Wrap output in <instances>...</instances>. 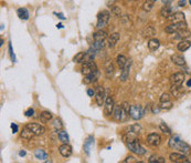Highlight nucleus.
<instances>
[{"label": "nucleus", "instance_id": "f257e3e1", "mask_svg": "<svg viewBox=\"0 0 191 163\" xmlns=\"http://www.w3.org/2000/svg\"><path fill=\"white\" fill-rule=\"evenodd\" d=\"M169 147L175 149V150H178L179 152H181V153L183 154H189L191 151L190 145H188L186 142L181 141V139L179 138V136H173L170 138Z\"/></svg>", "mask_w": 191, "mask_h": 163}, {"label": "nucleus", "instance_id": "f03ea898", "mask_svg": "<svg viewBox=\"0 0 191 163\" xmlns=\"http://www.w3.org/2000/svg\"><path fill=\"white\" fill-rule=\"evenodd\" d=\"M127 147L133 153L137 154V155H144V154H146V150L142 147V144H140L137 139H134L133 141L127 142Z\"/></svg>", "mask_w": 191, "mask_h": 163}, {"label": "nucleus", "instance_id": "7ed1b4c3", "mask_svg": "<svg viewBox=\"0 0 191 163\" xmlns=\"http://www.w3.org/2000/svg\"><path fill=\"white\" fill-rule=\"evenodd\" d=\"M109 19H111V12L107 10H103L102 12H100L97 15V23L96 27L102 29V28L106 27L108 25Z\"/></svg>", "mask_w": 191, "mask_h": 163}, {"label": "nucleus", "instance_id": "20e7f679", "mask_svg": "<svg viewBox=\"0 0 191 163\" xmlns=\"http://www.w3.org/2000/svg\"><path fill=\"white\" fill-rule=\"evenodd\" d=\"M28 129L30 130L31 132L33 133L36 136H42L43 133L46 132V128L39 123H36V122H31V123H27V126H26Z\"/></svg>", "mask_w": 191, "mask_h": 163}, {"label": "nucleus", "instance_id": "39448f33", "mask_svg": "<svg viewBox=\"0 0 191 163\" xmlns=\"http://www.w3.org/2000/svg\"><path fill=\"white\" fill-rule=\"evenodd\" d=\"M95 99H96V103L97 105H102L105 103V100H106V94H105V90L102 86L97 87L96 91H95Z\"/></svg>", "mask_w": 191, "mask_h": 163}, {"label": "nucleus", "instance_id": "423d86ee", "mask_svg": "<svg viewBox=\"0 0 191 163\" xmlns=\"http://www.w3.org/2000/svg\"><path fill=\"white\" fill-rule=\"evenodd\" d=\"M115 108V103H114V99L112 97H106L105 103H104V114L105 117H109L113 114V111Z\"/></svg>", "mask_w": 191, "mask_h": 163}, {"label": "nucleus", "instance_id": "0eeeda50", "mask_svg": "<svg viewBox=\"0 0 191 163\" xmlns=\"http://www.w3.org/2000/svg\"><path fill=\"white\" fill-rule=\"evenodd\" d=\"M183 29H187V23L186 22H177V23H171L170 26L166 27L165 31L168 34H176V32L183 30Z\"/></svg>", "mask_w": 191, "mask_h": 163}, {"label": "nucleus", "instance_id": "6e6552de", "mask_svg": "<svg viewBox=\"0 0 191 163\" xmlns=\"http://www.w3.org/2000/svg\"><path fill=\"white\" fill-rule=\"evenodd\" d=\"M169 160L171 162H175V163H188L190 162L188 158L186 157V154L181 153V152H175V153H171L169 155Z\"/></svg>", "mask_w": 191, "mask_h": 163}, {"label": "nucleus", "instance_id": "1a4fd4ad", "mask_svg": "<svg viewBox=\"0 0 191 163\" xmlns=\"http://www.w3.org/2000/svg\"><path fill=\"white\" fill-rule=\"evenodd\" d=\"M144 115V111L142 109V107L139 105H131V110H129V117L133 120H139L142 119Z\"/></svg>", "mask_w": 191, "mask_h": 163}, {"label": "nucleus", "instance_id": "9d476101", "mask_svg": "<svg viewBox=\"0 0 191 163\" xmlns=\"http://www.w3.org/2000/svg\"><path fill=\"white\" fill-rule=\"evenodd\" d=\"M147 143L150 147H158L161 143V136L157 133H150L147 136Z\"/></svg>", "mask_w": 191, "mask_h": 163}, {"label": "nucleus", "instance_id": "9b49d317", "mask_svg": "<svg viewBox=\"0 0 191 163\" xmlns=\"http://www.w3.org/2000/svg\"><path fill=\"white\" fill-rule=\"evenodd\" d=\"M96 69L97 67L94 61H87V62H83V66L81 70H82V73L84 74V76H86V74H90L91 72L96 70Z\"/></svg>", "mask_w": 191, "mask_h": 163}, {"label": "nucleus", "instance_id": "f8f14e48", "mask_svg": "<svg viewBox=\"0 0 191 163\" xmlns=\"http://www.w3.org/2000/svg\"><path fill=\"white\" fill-rule=\"evenodd\" d=\"M185 80V74L181 73V72H177V73H173L171 77H170V82H171V86H181Z\"/></svg>", "mask_w": 191, "mask_h": 163}, {"label": "nucleus", "instance_id": "ddd939ff", "mask_svg": "<svg viewBox=\"0 0 191 163\" xmlns=\"http://www.w3.org/2000/svg\"><path fill=\"white\" fill-rule=\"evenodd\" d=\"M59 152L63 158H70L72 155V147L69 143H63L62 145H60L59 148Z\"/></svg>", "mask_w": 191, "mask_h": 163}, {"label": "nucleus", "instance_id": "4468645a", "mask_svg": "<svg viewBox=\"0 0 191 163\" xmlns=\"http://www.w3.org/2000/svg\"><path fill=\"white\" fill-rule=\"evenodd\" d=\"M98 76H100V71H98V69H96V70H94L90 74L84 76V80L83 81H84L85 84H90V83L95 82V81L98 79Z\"/></svg>", "mask_w": 191, "mask_h": 163}, {"label": "nucleus", "instance_id": "2eb2a0df", "mask_svg": "<svg viewBox=\"0 0 191 163\" xmlns=\"http://www.w3.org/2000/svg\"><path fill=\"white\" fill-rule=\"evenodd\" d=\"M167 19L169 20V21L172 22V23H177V22H186L185 15H183L182 12H180V11L175 12V13H171Z\"/></svg>", "mask_w": 191, "mask_h": 163}, {"label": "nucleus", "instance_id": "dca6fc26", "mask_svg": "<svg viewBox=\"0 0 191 163\" xmlns=\"http://www.w3.org/2000/svg\"><path fill=\"white\" fill-rule=\"evenodd\" d=\"M131 60H127V63L125 65L124 68L121 69V82L127 81L128 77H129V70H131Z\"/></svg>", "mask_w": 191, "mask_h": 163}, {"label": "nucleus", "instance_id": "f3484780", "mask_svg": "<svg viewBox=\"0 0 191 163\" xmlns=\"http://www.w3.org/2000/svg\"><path fill=\"white\" fill-rule=\"evenodd\" d=\"M124 115H126V113L123 111L121 105H115L114 111H113V118H114V120L116 121L124 120Z\"/></svg>", "mask_w": 191, "mask_h": 163}, {"label": "nucleus", "instance_id": "a211bd4d", "mask_svg": "<svg viewBox=\"0 0 191 163\" xmlns=\"http://www.w3.org/2000/svg\"><path fill=\"white\" fill-rule=\"evenodd\" d=\"M190 47H191V41L185 39V40H180L179 43L177 44V50H178L179 52H185Z\"/></svg>", "mask_w": 191, "mask_h": 163}, {"label": "nucleus", "instance_id": "6ab92c4d", "mask_svg": "<svg viewBox=\"0 0 191 163\" xmlns=\"http://www.w3.org/2000/svg\"><path fill=\"white\" fill-rule=\"evenodd\" d=\"M171 61L179 67H183L186 65V59L181 55H171Z\"/></svg>", "mask_w": 191, "mask_h": 163}, {"label": "nucleus", "instance_id": "aec40b11", "mask_svg": "<svg viewBox=\"0 0 191 163\" xmlns=\"http://www.w3.org/2000/svg\"><path fill=\"white\" fill-rule=\"evenodd\" d=\"M114 71H115V68H114L113 62L112 61L105 62V76H106V78H112L113 74H114Z\"/></svg>", "mask_w": 191, "mask_h": 163}, {"label": "nucleus", "instance_id": "412c9836", "mask_svg": "<svg viewBox=\"0 0 191 163\" xmlns=\"http://www.w3.org/2000/svg\"><path fill=\"white\" fill-rule=\"evenodd\" d=\"M118 40H119V34L118 32H114V34H112L108 38V47L109 48L115 47L116 43L118 42Z\"/></svg>", "mask_w": 191, "mask_h": 163}, {"label": "nucleus", "instance_id": "4be33fe9", "mask_svg": "<svg viewBox=\"0 0 191 163\" xmlns=\"http://www.w3.org/2000/svg\"><path fill=\"white\" fill-rule=\"evenodd\" d=\"M107 38V32L104 30H100L93 34V39L94 41H104Z\"/></svg>", "mask_w": 191, "mask_h": 163}, {"label": "nucleus", "instance_id": "5701e85b", "mask_svg": "<svg viewBox=\"0 0 191 163\" xmlns=\"http://www.w3.org/2000/svg\"><path fill=\"white\" fill-rule=\"evenodd\" d=\"M17 15H18V17L21 20H23V21H26V20H28L29 19V11H28L27 8H19L18 10H17Z\"/></svg>", "mask_w": 191, "mask_h": 163}, {"label": "nucleus", "instance_id": "b1692460", "mask_svg": "<svg viewBox=\"0 0 191 163\" xmlns=\"http://www.w3.org/2000/svg\"><path fill=\"white\" fill-rule=\"evenodd\" d=\"M34 157H36V159H38V160L46 161V159H48V154H46V151L42 150V149H38V150H36V152H34Z\"/></svg>", "mask_w": 191, "mask_h": 163}, {"label": "nucleus", "instance_id": "393cba45", "mask_svg": "<svg viewBox=\"0 0 191 163\" xmlns=\"http://www.w3.org/2000/svg\"><path fill=\"white\" fill-rule=\"evenodd\" d=\"M191 36V32L188 29H183V30H180L178 32H176V39H181V40H185L186 38H188Z\"/></svg>", "mask_w": 191, "mask_h": 163}, {"label": "nucleus", "instance_id": "a878e982", "mask_svg": "<svg viewBox=\"0 0 191 163\" xmlns=\"http://www.w3.org/2000/svg\"><path fill=\"white\" fill-rule=\"evenodd\" d=\"M159 46H160V41L158 40V39L152 38V39H150L148 41V48L150 51H156L159 48Z\"/></svg>", "mask_w": 191, "mask_h": 163}, {"label": "nucleus", "instance_id": "bb28decb", "mask_svg": "<svg viewBox=\"0 0 191 163\" xmlns=\"http://www.w3.org/2000/svg\"><path fill=\"white\" fill-rule=\"evenodd\" d=\"M93 144H94V138H93V136H88L87 140H86L84 143V151L87 155L90 154V150H91V147Z\"/></svg>", "mask_w": 191, "mask_h": 163}, {"label": "nucleus", "instance_id": "cd10ccee", "mask_svg": "<svg viewBox=\"0 0 191 163\" xmlns=\"http://www.w3.org/2000/svg\"><path fill=\"white\" fill-rule=\"evenodd\" d=\"M20 136H21V138L26 139V140H31V139L34 136V134L31 132L30 130L28 129L27 126H24L23 129H22V132L20 133Z\"/></svg>", "mask_w": 191, "mask_h": 163}, {"label": "nucleus", "instance_id": "c85d7f7f", "mask_svg": "<svg viewBox=\"0 0 191 163\" xmlns=\"http://www.w3.org/2000/svg\"><path fill=\"white\" fill-rule=\"evenodd\" d=\"M52 118H53V115L49 111H43L42 113L40 114V120L42 122H49L50 120H52Z\"/></svg>", "mask_w": 191, "mask_h": 163}, {"label": "nucleus", "instance_id": "c756f323", "mask_svg": "<svg viewBox=\"0 0 191 163\" xmlns=\"http://www.w3.org/2000/svg\"><path fill=\"white\" fill-rule=\"evenodd\" d=\"M116 61H117V66H118L119 68L123 69L125 67V65L127 63V59H126V57H125L124 55H117Z\"/></svg>", "mask_w": 191, "mask_h": 163}, {"label": "nucleus", "instance_id": "7c9ffc66", "mask_svg": "<svg viewBox=\"0 0 191 163\" xmlns=\"http://www.w3.org/2000/svg\"><path fill=\"white\" fill-rule=\"evenodd\" d=\"M59 139L62 143H69V141H70L69 134L67 133V131H63V130L59 131Z\"/></svg>", "mask_w": 191, "mask_h": 163}, {"label": "nucleus", "instance_id": "2f4dec72", "mask_svg": "<svg viewBox=\"0 0 191 163\" xmlns=\"http://www.w3.org/2000/svg\"><path fill=\"white\" fill-rule=\"evenodd\" d=\"M85 55H86V52H83V51L79 52L77 55H75V57H74V58H73V62H75V63H79V62H83V61H84Z\"/></svg>", "mask_w": 191, "mask_h": 163}, {"label": "nucleus", "instance_id": "473e14b6", "mask_svg": "<svg viewBox=\"0 0 191 163\" xmlns=\"http://www.w3.org/2000/svg\"><path fill=\"white\" fill-rule=\"evenodd\" d=\"M154 8V1L152 0H146L145 2H144L143 5V9L145 10V11H150V10Z\"/></svg>", "mask_w": 191, "mask_h": 163}, {"label": "nucleus", "instance_id": "72a5a7b5", "mask_svg": "<svg viewBox=\"0 0 191 163\" xmlns=\"http://www.w3.org/2000/svg\"><path fill=\"white\" fill-rule=\"evenodd\" d=\"M149 163H152V162H158V163H165L166 160H165L162 157H159V155H152V157L149 158L148 160Z\"/></svg>", "mask_w": 191, "mask_h": 163}, {"label": "nucleus", "instance_id": "f704fd0d", "mask_svg": "<svg viewBox=\"0 0 191 163\" xmlns=\"http://www.w3.org/2000/svg\"><path fill=\"white\" fill-rule=\"evenodd\" d=\"M160 15L162 16V17H165V18H168V17L171 15V8H170L169 6L164 7V8L160 10Z\"/></svg>", "mask_w": 191, "mask_h": 163}, {"label": "nucleus", "instance_id": "c9c22d12", "mask_svg": "<svg viewBox=\"0 0 191 163\" xmlns=\"http://www.w3.org/2000/svg\"><path fill=\"white\" fill-rule=\"evenodd\" d=\"M53 126H54V129L59 132V131H61V130L63 129V123H62V121H61L60 119H54V120H53Z\"/></svg>", "mask_w": 191, "mask_h": 163}, {"label": "nucleus", "instance_id": "e433bc0d", "mask_svg": "<svg viewBox=\"0 0 191 163\" xmlns=\"http://www.w3.org/2000/svg\"><path fill=\"white\" fill-rule=\"evenodd\" d=\"M104 46H105V43H104V41H94V43L92 44V48H94L95 50H97V51H100L101 49H103Z\"/></svg>", "mask_w": 191, "mask_h": 163}, {"label": "nucleus", "instance_id": "4c0bfd02", "mask_svg": "<svg viewBox=\"0 0 191 163\" xmlns=\"http://www.w3.org/2000/svg\"><path fill=\"white\" fill-rule=\"evenodd\" d=\"M159 129L162 131L164 133H166V134H171V130H170V128L169 126L166 124V123H164V122H161L160 123V126H159Z\"/></svg>", "mask_w": 191, "mask_h": 163}, {"label": "nucleus", "instance_id": "58836bf2", "mask_svg": "<svg viewBox=\"0 0 191 163\" xmlns=\"http://www.w3.org/2000/svg\"><path fill=\"white\" fill-rule=\"evenodd\" d=\"M159 108L162 109V110H168V109L172 108V102H171V101L160 102V105H159Z\"/></svg>", "mask_w": 191, "mask_h": 163}, {"label": "nucleus", "instance_id": "ea45409f", "mask_svg": "<svg viewBox=\"0 0 191 163\" xmlns=\"http://www.w3.org/2000/svg\"><path fill=\"white\" fill-rule=\"evenodd\" d=\"M145 34H146V37H152V36H155V34H156V29L154 27H152V26H149V27L146 29Z\"/></svg>", "mask_w": 191, "mask_h": 163}, {"label": "nucleus", "instance_id": "a19ab883", "mask_svg": "<svg viewBox=\"0 0 191 163\" xmlns=\"http://www.w3.org/2000/svg\"><path fill=\"white\" fill-rule=\"evenodd\" d=\"M121 109L126 114H129V110H131V105H128L127 102H123L121 103Z\"/></svg>", "mask_w": 191, "mask_h": 163}, {"label": "nucleus", "instance_id": "79ce46f5", "mask_svg": "<svg viewBox=\"0 0 191 163\" xmlns=\"http://www.w3.org/2000/svg\"><path fill=\"white\" fill-rule=\"evenodd\" d=\"M160 102H166V101H170V94L169 93H162L160 95Z\"/></svg>", "mask_w": 191, "mask_h": 163}, {"label": "nucleus", "instance_id": "37998d69", "mask_svg": "<svg viewBox=\"0 0 191 163\" xmlns=\"http://www.w3.org/2000/svg\"><path fill=\"white\" fill-rule=\"evenodd\" d=\"M9 53H10V57H11V60L13 62H15V52H13V49H12L11 42H9Z\"/></svg>", "mask_w": 191, "mask_h": 163}, {"label": "nucleus", "instance_id": "c03bdc74", "mask_svg": "<svg viewBox=\"0 0 191 163\" xmlns=\"http://www.w3.org/2000/svg\"><path fill=\"white\" fill-rule=\"evenodd\" d=\"M24 114H26V117L30 118V117H33L34 115V110L32 108H29L26 112H24Z\"/></svg>", "mask_w": 191, "mask_h": 163}, {"label": "nucleus", "instance_id": "a18cd8bd", "mask_svg": "<svg viewBox=\"0 0 191 163\" xmlns=\"http://www.w3.org/2000/svg\"><path fill=\"white\" fill-rule=\"evenodd\" d=\"M112 11L115 13L116 16H119V15H121V9H119V7H117V6L112 7Z\"/></svg>", "mask_w": 191, "mask_h": 163}, {"label": "nucleus", "instance_id": "49530a36", "mask_svg": "<svg viewBox=\"0 0 191 163\" xmlns=\"http://www.w3.org/2000/svg\"><path fill=\"white\" fill-rule=\"evenodd\" d=\"M124 163H127V162H137V160L135 159L134 157H131V155H129V157L126 158V160L123 161Z\"/></svg>", "mask_w": 191, "mask_h": 163}, {"label": "nucleus", "instance_id": "de8ad7c7", "mask_svg": "<svg viewBox=\"0 0 191 163\" xmlns=\"http://www.w3.org/2000/svg\"><path fill=\"white\" fill-rule=\"evenodd\" d=\"M11 130H12V132L13 133H17L18 132V130H19V126L15 124V123H11Z\"/></svg>", "mask_w": 191, "mask_h": 163}, {"label": "nucleus", "instance_id": "09e8293b", "mask_svg": "<svg viewBox=\"0 0 191 163\" xmlns=\"http://www.w3.org/2000/svg\"><path fill=\"white\" fill-rule=\"evenodd\" d=\"M186 5H187V1H186V0H179V1H178V6L179 7H185Z\"/></svg>", "mask_w": 191, "mask_h": 163}, {"label": "nucleus", "instance_id": "8fccbe9b", "mask_svg": "<svg viewBox=\"0 0 191 163\" xmlns=\"http://www.w3.org/2000/svg\"><path fill=\"white\" fill-rule=\"evenodd\" d=\"M87 94H88V97H94V95H95V91L93 89H88L87 90Z\"/></svg>", "mask_w": 191, "mask_h": 163}, {"label": "nucleus", "instance_id": "3c124183", "mask_svg": "<svg viewBox=\"0 0 191 163\" xmlns=\"http://www.w3.org/2000/svg\"><path fill=\"white\" fill-rule=\"evenodd\" d=\"M55 15L58 16V18H60V19H62V20H64L65 19V17H64V15L63 13H61V12H59V13H56L55 12Z\"/></svg>", "mask_w": 191, "mask_h": 163}, {"label": "nucleus", "instance_id": "603ef678", "mask_svg": "<svg viewBox=\"0 0 191 163\" xmlns=\"http://www.w3.org/2000/svg\"><path fill=\"white\" fill-rule=\"evenodd\" d=\"M160 110H161V109L159 108V107H158V108H157V107H154V108H152V112H155V113H158V112H159Z\"/></svg>", "mask_w": 191, "mask_h": 163}, {"label": "nucleus", "instance_id": "864d4df0", "mask_svg": "<svg viewBox=\"0 0 191 163\" xmlns=\"http://www.w3.org/2000/svg\"><path fill=\"white\" fill-rule=\"evenodd\" d=\"M19 155H20V157H24V155H26V151H20V152H19Z\"/></svg>", "mask_w": 191, "mask_h": 163}, {"label": "nucleus", "instance_id": "5fc2aeb1", "mask_svg": "<svg viewBox=\"0 0 191 163\" xmlns=\"http://www.w3.org/2000/svg\"><path fill=\"white\" fill-rule=\"evenodd\" d=\"M187 86H188L189 88H191V79H189V80L187 81Z\"/></svg>", "mask_w": 191, "mask_h": 163}, {"label": "nucleus", "instance_id": "6e6d98bb", "mask_svg": "<svg viewBox=\"0 0 191 163\" xmlns=\"http://www.w3.org/2000/svg\"><path fill=\"white\" fill-rule=\"evenodd\" d=\"M56 28H59V29H62V28H63V25H62V23H58V25H56Z\"/></svg>", "mask_w": 191, "mask_h": 163}, {"label": "nucleus", "instance_id": "4d7b16f0", "mask_svg": "<svg viewBox=\"0 0 191 163\" xmlns=\"http://www.w3.org/2000/svg\"><path fill=\"white\" fill-rule=\"evenodd\" d=\"M169 1H170V0H162V2H164L165 5H167V3L169 2Z\"/></svg>", "mask_w": 191, "mask_h": 163}, {"label": "nucleus", "instance_id": "13d9d810", "mask_svg": "<svg viewBox=\"0 0 191 163\" xmlns=\"http://www.w3.org/2000/svg\"><path fill=\"white\" fill-rule=\"evenodd\" d=\"M0 42H1V43H0V46L2 47L3 46V39H1V41H0Z\"/></svg>", "mask_w": 191, "mask_h": 163}, {"label": "nucleus", "instance_id": "bf43d9fd", "mask_svg": "<svg viewBox=\"0 0 191 163\" xmlns=\"http://www.w3.org/2000/svg\"><path fill=\"white\" fill-rule=\"evenodd\" d=\"M189 3H190V5H191V0H189Z\"/></svg>", "mask_w": 191, "mask_h": 163}, {"label": "nucleus", "instance_id": "052dcab7", "mask_svg": "<svg viewBox=\"0 0 191 163\" xmlns=\"http://www.w3.org/2000/svg\"><path fill=\"white\" fill-rule=\"evenodd\" d=\"M152 1H154V2H156V1H157V0H152Z\"/></svg>", "mask_w": 191, "mask_h": 163}]
</instances>
